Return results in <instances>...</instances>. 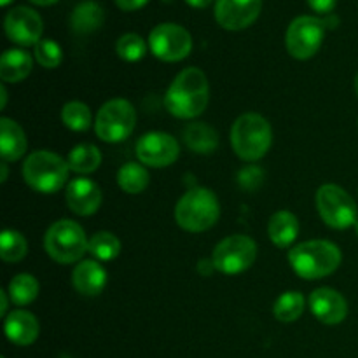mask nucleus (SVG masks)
Here are the masks:
<instances>
[{"mask_svg": "<svg viewBox=\"0 0 358 358\" xmlns=\"http://www.w3.org/2000/svg\"><path fill=\"white\" fill-rule=\"evenodd\" d=\"M210 100V87L206 76L199 69L189 66L182 70L168 87L164 105L180 119H192L203 114Z\"/></svg>", "mask_w": 358, "mask_h": 358, "instance_id": "nucleus-1", "label": "nucleus"}, {"mask_svg": "<svg viewBox=\"0 0 358 358\" xmlns=\"http://www.w3.org/2000/svg\"><path fill=\"white\" fill-rule=\"evenodd\" d=\"M62 121L72 131H86L91 124V110L83 101H70L63 107Z\"/></svg>", "mask_w": 358, "mask_h": 358, "instance_id": "nucleus-30", "label": "nucleus"}, {"mask_svg": "<svg viewBox=\"0 0 358 358\" xmlns=\"http://www.w3.org/2000/svg\"><path fill=\"white\" fill-rule=\"evenodd\" d=\"M45 250L59 264H72L80 261L84 252H87L90 241L83 227L73 220H58L45 233Z\"/></svg>", "mask_w": 358, "mask_h": 358, "instance_id": "nucleus-6", "label": "nucleus"}, {"mask_svg": "<svg viewBox=\"0 0 358 358\" xmlns=\"http://www.w3.org/2000/svg\"><path fill=\"white\" fill-rule=\"evenodd\" d=\"M87 252H91V254L96 259H100V261H112V259L117 257L119 252H121V241L117 240L115 234L101 231V233H96L91 238Z\"/></svg>", "mask_w": 358, "mask_h": 358, "instance_id": "nucleus-29", "label": "nucleus"}, {"mask_svg": "<svg viewBox=\"0 0 358 358\" xmlns=\"http://www.w3.org/2000/svg\"><path fill=\"white\" fill-rule=\"evenodd\" d=\"M271 126L262 115L243 114L234 121L231 129V143L238 157L243 161H257L266 156L271 147Z\"/></svg>", "mask_w": 358, "mask_h": 358, "instance_id": "nucleus-4", "label": "nucleus"}, {"mask_svg": "<svg viewBox=\"0 0 358 358\" xmlns=\"http://www.w3.org/2000/svg\"><path fill=\"white\" fill-rule=\"evenodd\" d=\"M304 304H306V299H304L303 294L299 292H285L283 296H280L275 303V317L276 320L285 322V324H290V322H296L297 318L303 315Z\"/></svg>", "mask_w": 358, "mask_h": 358, "instance_id": "nucleus-26", "label": "nucleus"}, {"mask_svg": "<svg viewBox=\"0 0 358 358\" xmlns=\"http://www.w3.org/2000/svg\"><path fill=\"white\" fill-rule=\"evenodd\" d=\"M10 2H13V0H0V3H2V6H9Z\"/></svg>", "mask_w": 358, "mask_h": 358, "instance_id": "nucleus-41", "label": "nucleus"}, {"mask_svg": "<svg viewBox=\"0 0 358 358\" xmlns=\"http://www.w3.org/2000/svg\"><path fill=\"white\" fill-rule=\"evenodd\" d=\"M119 187L128 194H138L149 185V173L136 163H128L117 173Z\"/></svg>", "mask_w": 358, "mask_h": 358, "instance_id": "nucleus-25", "label": "nucleus"}, {"mask_svg": "<svg viewBox=\"0 0 358 358\" xmlns=\"http://www.w3.org/2000/svg\"><path fill=\"white\" fill-rule=\"evenodd\" d=\"M7 294L9 292H6V290H0V301H2V306H0V315H2V317H6L7 304H9V301H7Z\"/></svg>", "mask_w": 358, "mask_h": 358, "instance_id": "nucleus-36", "label": "nucleus"}, {"mask_svg": "<svg viewBox=\"0 0 358 358\" xmlns=\"http://www.w3.org/2000/svg\"><path fill=\"white\" fill-rule=\"evenodd\" d=\"M336 2H338V0H308V3H310L311 9L317 10V13H322V14L331 13V10L336 7Z\"/></svg>", "mask_w": 358, "mask_h": 358, "instance_id": "nucleus-34", "label": "nucleus"}, {"mask_svg": "<svg viewBox=\"0 0 358 358\" xmlns=\"http://www.w3.org/2000/svg\"><path fill=\"white\" fill-rule=\"evenodd\" d=\"M184 142L192 152L212 154L219 145V135L205 122H192L185 126Z\"/></svg>", "mask_w": 358, "mask_h": 358, "instance_id": "nucleus-22", "label": "nucleus"}, {"mask_svg": "<svg viewBox=\"0 0 358 358\" xmlns=\"http://www.w3.org/2000/svg\"><path fill=\"white\" fill-rule=\"evenodd\" d=\"M66 205L77 215H93L101 205V191L90 178H73L66 185Z\"/></svg>", "mask_w": 358, "mask_h": 358, "instance_id": "nucleus-16", "label": "nucleus"}, {"mask_svg": "<svg viewBox=\"0 0 358 358\" xmlns=\"http://www.w3.org/2000/svg\"><path fill=\"white\" fill-rule=\"evenodd\" d=\"M268 233L271 238L273 243L280 248H287L294 243L299 233V222L294 213L285 212H276L275 215L269 219L268 224Z\"/></svg>", "mask_w": 358, "mask_h": 358, "instance_id": "nucleus-20", "label": "nucleus"}, {"mask_svg": "<svg viewBox=\"0 0 358 358\" xmlns=\"http://www.w3.org/2000/svg\"><path fill=\"white\" fill-rule=\"evenodd\" d=\"M30 2L37 3V6H52V3L58 2V0H30Z\"/></svg>", "mask_w": 358, "mask_h": 358, "instance_id": "nucleus-38", "label": "nucleus"}, {"mask_svg": "<svg viewBox=\"0 0 358 358\" xmlns=\"http://www.w3.org/2000/svg\"><path fill=\"white\" fill-rule=\"evenodd\" d=\"M262 0H217L215 20L226 30H243L259 17Z\"/></svg>", "mask_w": 358, "mask_h": 358, "instance_id": "nucleus-14", "label": "nucleus"}, {"mask_svg": "<svg viewBox=\"0 0 358 358\" xmlns=\"http://www.w3.org/2000/svg\"><path fill=\"white\" fill-rule=\"evenodd\" d=\"M257 255V245L252 238L234 234L220 241L213 250L212 262L217 271L224 275H238L254 264Z\"/></svg>", "mask_w": 358, "mask_h": 358, "instance_id": "nucleus-9", "label": "nucleus"}, {"mask_svg": "<svg viewBox=\"0 0 358 358\" xmlns=\"http://www.w3.org/2000/svg\"><path fill=\"white\" fill-rule=\"evenodd\" d=\"M35 58L45 69H56L62 63V48L51 38H42L35 44Z\"/></svg>", "mask_w": 358, "mask_h": 358, "instance_id": "nucleus-32", "label": "nucleus"}, {"mask_svg": "<svg viewBox=\"0 0 358 358\" xmlns=\"http://www.w3.org/2000/svg\"><path fill=\"white\" fill-rule=\"evenodd\" d=\"M27 150V136L13 119H0V154L3 161H17Z\"/></svg>", "mask_w": 358, "mask_h": 358, "instance_id": "nucleus-19", "label": "nucleus"}, {"mask_svg": "<svg viewBox=\"0 0 358 358\" xmlns=\"http://www.w3.org/2000/svg\"><path fill=\"white\" fill-rule=\"evenodd\" d=\"M105 21V13L98 3L94 2H84L73 9L72 17H70V23L76 34L86 35L93 34L98 28L103 24Z\"/></svg>", "mask_w": 358, "mask_h": 358, "instance_id": "nucleus-23", "label": "nucleus"}, {"mask_svg": "<svg viewBox=\"0 0 358 358\" xmlns=\"http://www.w3.org/2000/svg\"><path fill=\"white\" fill-rule=\"evenodd\" d=\"M149 48L163 62H180L191 52L192 38L180 24L163 23L150 31Z\"/></svg>", "mask_w": 358, "mask_h": 358, "instance_id": "nucleus-11", "label": "nucleus"}, {"mask_svg": "<svg viewBox=\"0 0 358 358\" xmlns=\"http://www.w3.org/2000/svg\"><path fill=\"white\" fill-rule=\"evenodd\" d=\"M294 271L304 280H318L332 275L341 264V252L325 240L304 241L289 252Z\"/></svg>", "mask_w": 358, "mask_h": 358, "instance_id": "nucleus-2", "label": "nucleus"}, {"mask_svg": "<svg viewBox=\"0 0 358 358\" xmlns=\"http://www.w3.org/2000/svg\"><path fill=\"white\" fill-rule=\"evenodd\" d=\"M66 161H69L70 170L77 171V173H91L100 166L101 154L98 147L91 145V143H80V145L73 147Z\"/></svg>", "mask_w": 358, "mask_h": 358, "instance_id": "nucleus-24", "label": "nucleus"}, {"mask_svg": "<svg viewBox=\"0 0 358 358\" xmlns=\"http://www.w3.org/2000/svg\"><path fill=\"white\" fill-rule=\"evenodd\" d=\"M6 336L10 343L17 346H28L38 338V322L31 313L24 310H16L7 315L6 324Z\"/></svg>", "mask_w": 358, "mask_h": 358, "instance_id": "nucleus-17", "label": "nucleus"}, {"mask_svg": "<svg viewBox=\"0 0 358 358\" xmlns=\"http://www.w3.org/2000/svg\"><path fill=\"white\" fill-rule=\"evenodd\" d=\"M69 170V161L59 157L58 154H52L49 150H37V152H31L24 161L23 177L34 191L49 194V192L59 191L65 185Z\"/></svg>", "mask_w": 358, "mask_h": 358, "instance_id": "nucleus-5", "label": "nucleus"}, {"mask_svg": "<svg viewBox=\"0 0 358 358\" xmlns=\"http://www.w3.org/2000/svg\"><path fill=\"white\" fill-rule=\"evenodd\" d=\"M310 308L315 317L327 325L341 324L348 315L345 297L332 289H318L310 296Z\"/></svg>", "mask_w": 358, "mask_h": 358, "instance_id": "nucleus-15", "label": "nucleus"}, {"mask_svg": "<svg viewBox=\"0 0 358 358\" xmlns=\"http://www.w3.org/2000/svg\"><path fill=\"white\" fill-rule=\"evenodd\" d=\"M355 93H357V96H358V73H357V77H355Z\"/></svg>", "mask_w": 358, "mask_h": 358, "instance_id": "nucleus-42", "label": "nucleus"}, {"mask_svg": "<svg viewBox=\"0 0 358 358\" xmlns=\"http://www.w3.org/2000/svg\"><path fill=\"white\" fill-rule=\"evenodd\" d=\"M72 283L83 296H98L107 283V273L98 262L83 261L73 269Z\"/></svg>", "mask_w": 358, "mask_h": 358, "instance_id": "nucleus-18", "label": "nucleus"}, {"mask_svg": "<svg viewBox=\"0 0 358 358\" xmlns=\"http://www.w3.org/2000/svg\"><path fill=\"white\" fill-rule=\"evenodd\" d=\"M185 2H187L191 7H196V9H203V7L210 6L212 0H185Z\"/></svg>", "mask_w": 358, "mask_h": 358, "instance_id": "nucleus-37", "label": "nucleus"}, {"mask_svg": "<svg viewBox=\"0 0 358 358\" xmlns=\"http://www.w3.org/2000/svg\"><path fill=\"white\" fill-rule=\"evenodd\" d=\"M355 227H357V234H358V220H357V224H355Z\"/></svg>", "mask_w": 358, "mask_h": 358, "instance_id": "nucleus-43", "label": "nucleus"}, {"mask_svg": "<svg viewBox=\"0 0 358 358\" xmlns=\"http://www.w3.org/2000/svg\"><path fill=\"white\" fill-rule=\"evenodd\" d=\"M0 170H2V178H0V182H6L7 180V164L2 163Z\"/></svg>", "mask_w": 358, "mask_h": 358, "instance_id": "nucleus-40", "label": "nucleus"}, {"mask_svg": "<svg viewBox=\"0 0 358 358\" xmlns=\"http://www.w3.org/2000/svg\"><path fill=\"white\" fill-rule=\"evenodd\" d=\"M325 35L324 20L313 16H299L287 30V49L297 59H308L320 49Z\"/></svg>", "mask_w": 358, "mask_h": 358, "instance_id": "nucleus-10", "label": "nucleus"}, {"mask_svg": "<svg viewBox=\"0 0 358 358\" xmlns=\"http://www.w3.org/2000/svg\"><path fill=\"white\" fill-rule=\"evenodd\" d=\"M9 296L10 301L17 306H27L31 301H35V297L38 296V282L31 275H17L14 276L13 282L9 283Z\"/></svg>", "mask_w": 358, "mask_h": 358, "instance_id": "nucleus-27", "label": "nucleus"}, {"mask_svg": "<svg viewBox=\"0 0 358 358\" xmlns=\"http://www.w3.org/2000/svg\"><path fill=\"white\" fill-rule=\"evenodd\" d=\"M149 0H115L119 9L122 10H136V9H142Z\"/></svg>", "mask_w": 358, "mask_h": 358, "instance_id": "nucleus-35", "label": "nucleus"}, {"mask_svg": "<svg viewBox=\"0 0 358 358\" xmlns=\"http://www.w3.org/2000/svg\"><path fill=\"white\" fill-rule=\"evenodd\" d=\"M317 208L325 224L334 229H346L357 224V203L339 185L325 184L317 192Z\"/></svg>", "mask_w": 358, "mask_h": 358, "instance_id": "nucleus-8", "label": "nucleus"}, {"mask_svg": "<svg viewBox=\"0 0 358 358\" xmlns=\"http://www.w3.org/2000/svg\"><path fill=\"white\" fill-rule=\"evenodd\" d=\"M0 94H2V103H0V107H6V103H7V91H6V87H0Z\"/></svg>", "mask_w": 358, "mask_h": 358, "instance_id": "nucleus-39", "label": "nucleus"}, {"mask_svg": "<svg viewBox=\"0 0 358 358\" xmlns=\"http://www.w3.org/2000/svg\"><path fill=\"white\" fill-rule=\"evenodd\" d=\"M178 152H180L178 142L168 133H147L136 143V157L147 166H170L177 161Z\"/></svg>", "mask_w": 358, "mask_h": 358, "instance_id": "nucleus-12", "label": "nucleus"}, {"mask_svg": "<svg viewBox=\"0 0 358 358\" xmlns=\"http://www.w3.org/2000/svg\"><path fill=\"white\" fill-rule=\"evenodd\" d=\"M2 358H3V357H2Z\"/></svg>", "mask_w": 358, "mask_h": 358, "instance_id": "nucleus-44", "label": "nucleus"}, {"mask_svg": "<svg viewBox=\"0 0 358 358\" xmlns=\"http://www.w3.org/2000/svg\"><path fill=\"white\" fill-rule=\"evenodd\" d=\"M219 215V199L212 191L203 187H194L185 192L175 208L177 224L189 233H203L210 229L215 226Z\"/></svg>", "mask_w": 358, "mask_h": 358, "instance_id": "nucleus-3", "label": "nucleus"}, {"mask_svg": "<svg viewBox=\"0 0 358 358\" xmlns=\"http://www.w3.org/2000/svg\"><path fill=\"white\" fill-rule=\"evenodd\" d=\"M28 243L17 231L6 229L0 236V257L3 262H17L27 255Z\"/></svg>", "mask_w": 358, "mask_h": 358, "instance_id": "nucleus-28", "label": "nucleus"}, {"mask_svg": "<svg viewBox=\"0 0 358 358\" xmlns=\"http://www.w3.org/2000/svg\"><path fill=\"white\" fill-rule=\"evenodd\" d=\"M238 180H240L241 187L243 189H247V191H254V189H257L259 184H261L262 171L255 166L245 168V170H241L240 175H238Z\"/></svg>", "mask_w": 358, "mask_h": 358, "instance_id": "nucleus-33", "label": "nucleus"}, {"mask_svg": "<svg viewBox=\"0 0 358 358\" xmlns=\"http://www.w3.org/2000/svg\"><path fill=\"white\" fill-rule=\"evenodd\" d=\"M31 72V58L21 49H9L0 58V77L3 83H20Z\"/></svg>", "mask_w": 358, "mask_h": 358, "instance_id": "nucleus-21", "label": "nucleus"}, {"mask_svg": "<svg viewBox=\"0 0 358 358\" xmlns=\"http://www.w3.org/2000/svg\"><path fill=\"white\" fill-rule=\"evenodd\" d=\"M136 124V112L129 101L122 98L107 101L100 108L94 122V131L103 142H122L133 133Z\"/></svg>", "mask_w": 358, "mask_h": 358, "instance_id": "nucleus-7", "label": "nucleus"}, {"mask_svg": "<svg viewBox=\"0 0 358 358\" xmlns=\"http://www.w3.org/2000/svg\"><path fill=\"white\" fill-rule=\"evenodd\" d=\"M6 34L13 42L20 45H35L41 41L42 24L41 16L30 7H14L6 16Z\"/></svg>", "mask_w": 358, "mask_h": 358, "instance_id": "nucleus-13", "label": "nucleus"}, {"mask_svg": "<svg viewBox=\"0 0 358 358\" xmlns=\"http://www.w3.org/2000/svg\"><path fill=\"white\" fill-rule=\"evenodd\" d=\"M115 51H117L119 58H122L124 62H138L145 56L147 45L140 35L124 34L122 37H119Z\"/></svg>", "mask_w": 358, "mask_h": 358, "instance_id": "nucleus-31", "label": "nucleus"}]
</instances>
